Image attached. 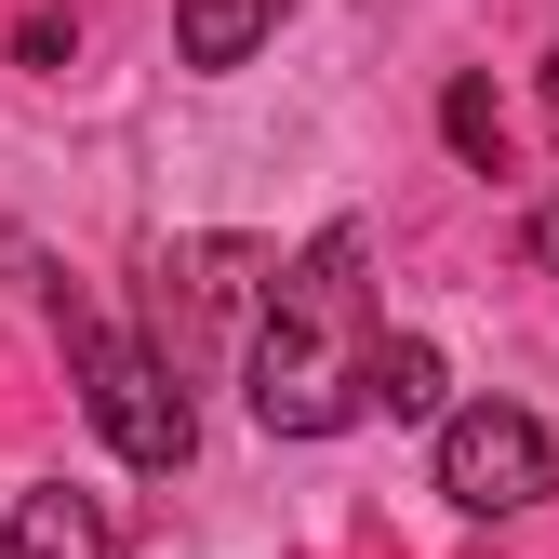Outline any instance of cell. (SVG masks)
<instances>
[{
	"label": "cell",
	"instance_id": "cell-1",
	"mask_svg": "<svg viewBox=\"0 0 559 559\" xmlns=\"http://www.w3.org/2000/svg\"><path fill=\"white\" fill-rule=\"evenodd\" d=\"M360 373H373V280H360V227H320L294 266L266 280L253 346H240V400L266 440H333L360 427Z\"/></svg>",
	"mask_w": 559,
	"mask_h": 559
},
{
	"label": "cell",
	"instance_id": "cell-2",
	"mask_svg": "<svg viewBox=\"0 0 559 559\" xmlns=\"http://www.w3.org/2000/svg\"><path fill=\"white\" fill-rule=\"evenodd\" d=\"M53 333H67V360H81V413L107 427V453H120V466H187L200 413H187V373L160 360V346L107 333L81 294H67V280H53Z\"/></svg>",
	"mask_w": 559,
	"mask_h": 559
},
{
	"label": "cell",
	"instance_id": "cell-3",
	"mask_svg": "<svg viewBox=\"0 0 559 559\" xmlns=\"http://www.w3.org/2000/svg\"><path fill=\"white\" fill-rule=\"evenodd\" d=\"M546 479H559V453H546V427L520 400H466V413H440V493L466 507V520H520V507H546Z\"/></svg>",
	"mask_w": 559,
	"mask_h": 559
},
{
	"label": "cell",
	"instance_id": "cell-4",
	"mask_svg": "<svg viewBox=\"0 0 559 559\" xmlns=\"http://www.w3.org/2000/svg\"><path fill=\"white\" fill-rule=\"evenodd\" d=\"M0 559H120V533H107V507L81 479H40V493H14V520H0Z\"/></svg>",
	"mask_w": 559,
	"mask_h": 559
},
{
	"label": "cell",
	"instance_id": "cell-5",
	"mask_svg": "<svg viewBox=\"0 0 559 559\" xmlns=\"http://www.w3.org/2000/svg\"><path fill=\"white\" fill-rule=\"evenodd\" d=\"M360 413H386V427H440V346L427 333H373V373H360Z\"/></svg>",
	"mask_w": 559,
	"mask_h": 559
},
{
	"label": "cell",
	"instance_id": "cell-6",
	"mask_svg": "<svg viewBox=\"0 0 559 559\" xmlns=\"http://www.w3.org/2000/svg\"><path fill=\"white\" fill-rule=\"evenodd\" d=\"M280 14H294V0H174V53L187 67H253L280 40Z\"/></svg>",
	"mask_w": 559,
	"mask_h": 559
},
{
	"label": "cell",
	"instance_id": "cell-7",
	"mask_svg": "<svg viewBox=\"0 0 559 559\" xmlns=\"http://www.w3.org/2000/svg\"><path fill=\"white\" fill-rule=\"evenodd\" d=\"M440 133H453V160H479V174H493V147H507L493 81H453V94H440Z\"/></svg>",
	"mask_w": 559,
	"mask_h": 559
},
{
	"label": "cell",
	"instance_id": "cell-8",
	"mask_svg": "<svg viewBox=\"0 0 559 559\" xmlns=\"http://www.w3.org/2000/svg\"><path fill=\"white\" fill-rule=\"evenodd\" d=\"M520 240H533V266H546V280H559V200H546V214H533V227H520Z\"/></svg>",
	"mask_w": 559,
	"mask_h": 559
}]
</instances>
